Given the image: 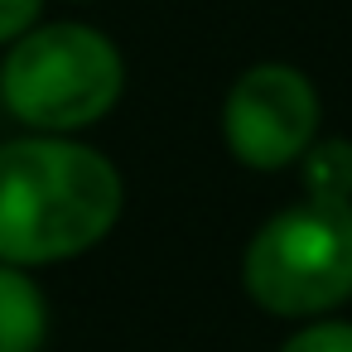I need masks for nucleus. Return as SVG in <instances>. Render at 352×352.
<instances>
[{"label": "nucleus", "mask_w": 352, "mask_h": 352, "mask_svg": "<svg viewBox=\"0 0 352 352\" xmlns=\"http://www.w3.org/2000/svg\"><path fill=\"white\" fill-rule=\"evenodd\" d=\"M121 217V174L73 140L0 145V261L44 265L97 246Z\"/></svg>", "instance_id": "1"}, {"label": "nucleus", "mask_w": 352, "mask_h": 352, "mask_svg": "<svg viewBox=\"0 0 352 352\" xmlns=\"http://www.w3.org/2000/svg\"><path fill=\"white\" fill-rule=\"evenodd\" d=\"M121 54L87 25H44L20 34L0 68V97L10 116L34 131H82L121 97Z\"/></svg>", "instance_id": "2"}, {"label": "nucleus", "mask_w": 352, "mask_h": 352, "mask_svg": "<svg viewBox=\"0 0 352 352\" xmlns=\"http://www.w3.org/2000/svg\"><path fill=\"white\" fill-rule=\"evenodd\" d=\"M246 289L261 309L304 318L352 294V203L304 198L246 246Z\"/></svg>", "instance_id": "3"}, {"label": "nucleus", "mask_w": 352, "mask_h": 352, "mask_svg": "<svg viewBox=\"0 0 352 352\" xmlns=\"http://www.w3.org/2000/svg\"><path fill=\"white\" fill-rule=\"evenodd\" d=\"M314 131H318V92L304 73L285 63H261L227 92L222 135L232 155L251 169H280L289 160H304Z\"/></svg>", "instance_id": "4"}, {"label": "nucleus", "mask_w": 352, "mask_h": 352, "mask_svg": "<svg viewBox=\"0 0 352 352\" xmlns=\"http://www.w3.org/2000/svg\"><path fill=\"white\" fill-rule=\"evenodd\" d=\"M44 342V294L25 265L0 261V352H39Z\"/></svg>", "instance_id": "5"}, {"label": "nucleus", "mask_w": 352, "mask_h": 352, "mask_svg": "<svg viewBox=\"0 0 352 352\" xmlns=\"http://www.w3.org/2000/svg\"><path fill=\"white\" fill-rule=\"evenodd\" d=\"M304 188H309V198L347 203L352 198V145L328 140V145L304 150Z\"/></svg>", "instance_id": "6"}, {"label": "nucleus", "mask_w": 352, "mask_h": 352, "mask_svg": "<svg viewBox=\"0 0 352 352\" xmlns=\"http://www.w3.org/2000/svg\"><path fill=\"white\" fill-rule=\"evenodd\" d=\"M280 352H352V323H309Z\"/></svg>", "instance_id": "7"}, {"label": "nucleus", "mask_w": 352, "mask_h": 352, "mask_svg": "<svg viewBox=\"0 0 352 352\" xmlns=\"http://www.w3.org/2000/svg\"><path fill=\"white\" fill-rule=\"evenodd\" d=\"M44 0H0V39H20L30 34V25L39 20Z\"/></svg>", "instance_id": "8"}]
</instances>
